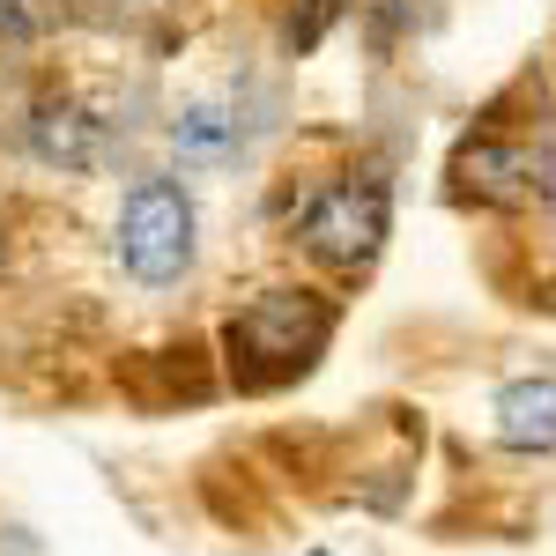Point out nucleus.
<instances>
[{
  "label": "nucleus",
  "instance_id": "nucleus-1",
  "mask_svg": "<svg viewBox=\"0 0 556 556\" xmlns=\"http://www.w3.org/2000/svg\"><path fill=\"white\" fill-rule=\"evenodd\" d=\"M342 334V298L319 282H275L223 312L215 327V371L230 393H290L319 371V356Z\"/></svg>",
  "mask_w": 556,
  "mask_h": 556
},
{
  "label": "nucleus",
  "instance_id": "nucleus-2",
  "mask_svg": "<svg viewBox=\"0 0 556 556\" xmlns=\"http://www.w3.org/2000/svg\"><path fill=\"white\" fill-rule=\"evenodd\" d=\"M290 245H298L319 275L334 282H364L379 267L386 238H393V172L379 156H349L334 172L304 178L290 193V215H282Z\"/></svg>",
  "mask_w": 556,
  "mask_h": 556
},
{
  "label": "nucleus",
  "instance_id": "nucleus-3",
  "mask_svg": "<svg viewBox=\"0 0 556 556\" xmlns=\"http://www.w3.org/2000/svg\"><path fill=\"white\" fill-rule=\"evenodd\" d=\"M112 260L134 290H186L201 267V201L178 172H134L112 215Z\"/></svg>",
  "mask_w": 556,
  "mask_h": 556
},
{
  "label": "nucleus",
  "instance_id": "nucleus-4",
  "mask_svg": "<svg viewBox=\"0 0 556 556\" xmlns=\"http://www.w3.org/2000/svg\"><path fill=\"white\" fill-rule=\"evenodd\" d=\"M15 141H23V156H30L38 172H60V178H97L119 156L112 119L67 83L30 89V104H23V119H15Z\"/></svg>",
  "mask_w": 556,
  "mask_h": 556
},
{
  "label": "nucleus",
  "instance_id": "nucleus-5",
  "mask_svg": "<svg viewBox=\"0 0 556 556\" xmlns=\"http://www.w3.org/2000/svg\"><path fill=\"white\" fill-rule=\"evenodd\" d=\"M453 193L475 201V208H527L534 193H549V156L513 127H475L460 149H453Z\"/></svg>",
  "mask_w": 556,
  "mask_h": 556
},
{
  "label": "nucleus",
  "instance_id": "nucleus-6",
  "mask_svg": "<svg viewBox=\"0 0 556 556\" xmlns=\"http://www.w3.org/2000/svg\"><path fill=\"white\" fill-rule=\"evenodd\" d=\"M490 438H497L505 453H527V460L556 453V379L549 371L505 379L490 393Z\"/></svg>",
  "mask_w": 556,
  "mask_h": 556
},
{
  "label": "nucleus",
  "instance_id": "nucleus-7",
  "mask_svg": "<svg viewBox=\"0 0 556 556\" xmlns=\"http://www.w3.org/2000/svg\"><path fill=\"white\" fill-rule=\"evenodd\" d=\"M164 141H172V156L186 172H215V164H230L245 149V112H230L223 97H193V104L172 112Z\"/></svg>",
  "mask_w": 556,
  "mask_h": 556
},
{
  "label": "nucleus",
  "instance_id": "nucleus-8",
  "mask_svg": "<svg viewBox=\"0 0 556 556\" xmlns=\"http://www.w3.org/2000/svg\"><path fill=\"white\" fill-rule=\"evenodd\" d=\"M349 15V0H282L275 8V45L290 52V60H304V52H319L327 45V30Z\"/></svg>",
  "mask_w": 556,
  "mask_h": 556
},
{
  "label": "nucleus",
  "instance_id": "nucleus-9",
  "mask_svg": "<svg viewBox=\"0 0 556 556\" xmlns=\"http://www.w3.org/2000/svg\"><path fill=\"white\" fill-rule=\"evenodd\" d=\"M45 38V8L38 0H0V52H30Z\"/></svg>",
  "mask_w": 556,
  "mask_h": 556
},
{
  "label": "nucleus",
  "instance_id": "nucleus-10",
  "mask_svg": "<svg viewBox=\"0 0 556 556\" xmlns=\"http://www.w3.org/2000/svg\"><path fill=\"white\" fill-rule=\"evenodd\" d=\"M8 267H15V223H8V208H0V282H8Z\"/></svg>",
  "mask_w": 556,
  "mask_h": 556
}]
</instances>
